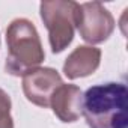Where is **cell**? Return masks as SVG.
I'll return each instance as SVG.
<instances>
[{
	"label": "cell",
	"mask_w": 128,
	"mask_h": 128,
	"mask_svg": "<svg viewBox=\"0 0 128 128\" xmlns=\"http://www.w3.org/2000/svg\"><path fill=\"white\" fill-rule=\"evenodd\" d=\"M11 98L0 89V128H14V119L11 116Z\"/></svg>",
	"instance_id": "cell-8"
},
{
	"label": "cell",
	"mask_w": 128,
	"mask_h": 128,
	"mask_svg": "<svg viewBox=\"0 0 128 128\" xmlns=\"http://www.w3.org/2000/svg\"><path fill=\"white\" fill-rule=\"evenodd\" d=\"M80 3L71 0L42 2L41 18L48 30V41L53 53L63 51L74 39Z\"/></svg>",
	"instance_id": "cell-3"
},
{
	"label": "cell",
	"mask_w": 128,
	"mask_h": 128,
	"mask_svg": "<svg viewBox=\"0 0 128 128\" xmlns=\"http://www.w3.org/2000/svg\"><path fill=\"white\" fill-rule=\"evenodd\" d=\"M77 30L86 42L100 44L113 33L114 18L100 2L82 3L77 15Z\"/></svg>",
	"instance_id": "cell-4"
},
{
	"label": "cell",
	"mask_w": 128,
	"mask_h": 128,
	"mask_svg": "<svg viewBox=\"0 0 128 128\" xmlns=\"http://www.w3.org/2000/svg\"><path fill=\"white\" fill-rule=\"evenodd\" d=\"M101 62V50L92 45L77 47L63 63V72L70 80L94 74Z\"/></svg>",
	"instance_id": "cell-7"
},
{
	"label": "cell",
	"mask_w": 128,
	"mask_h": 128,
	"mask_svg": "<svg viewBox=\"0 0 128 128\" xmlns=\"http://www.w3.org/2000/svg\"><path fill=\"white\" fill-rule=\"evenodd\" d=\"M62 83V77L56 70L38 66L23 76V92L30 102L47 108L50 107L51 94Z\"/></svg>",
	"instance_id": "cell-5"
},
{
	"label": "cell",
	"mask_w": 128,
	"mask_h": 128,
	"mask_svg": "<svg viewBox=\"0 0 128 128\" xmlns=\"http://www.w3.org/2000/svg\"><path fill=\"white\" fill-rule=\"evenodd\" d=\"M83 92L76 84L62 83L50 98V107L62 122H76L82 116Z\"/></svg>",
	"instance_id": "cell-6"
},
{
	"label": "cell",
	"mask_w": 128,
	"mask_h": 128,
	"mask_svg": "<svg viewBox=\"0 0 128 128\" xmlns=\"http://www.w3.org/2000/svg\"><path fill=\"white\" fill-rule=\"evenodd\" d=\"M8 56L5 70L11 76H24L38 68L45 53L35 24L27 18H15L6 29Z\"/></svg>",
	"instance_id": "cell-2"
},
{
	"label": "cell",
	"mask_w": 128,
	"mask_h": 128,
	"mask_svg": "<svg viewBox=\"0 0 128 128\" xmlns=\"http://www.w3.org/2000/svg\"><path fill=\"white\" fill-rule=\"evenodd\" d=\"M82 116L89 128H128V89L124 83H102L83 94Z\"/></svg>",
	"instance_id": "cell-1"
}]
</instances>
